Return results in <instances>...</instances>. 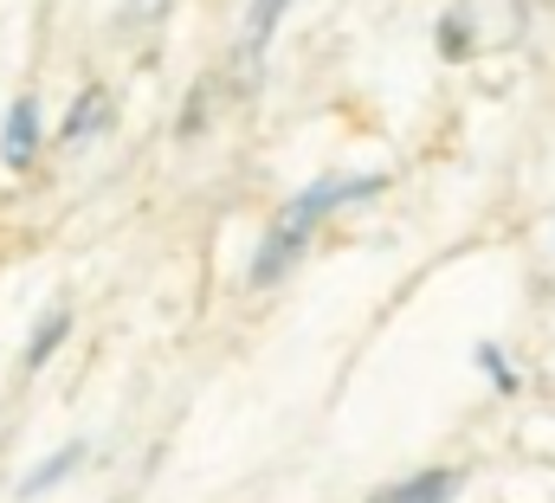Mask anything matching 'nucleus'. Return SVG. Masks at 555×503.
Masks as SVG:
<instances>
[{
  "mask_svg": "<svg viewBox=\"0 0 555 503\" xmlns=\"http://www.w3.org/2000/svg\"><path fill=\"white\" fill-rule=\"evenodd\" d=\"M478 13H472V0H452L439 20H433V52L446 59V65H465L472 52H478Z\"/></svg>",
  "mask_w": 555,
  "mask_h": 503,
  "instance_id": "5",
  "label": "nucleus"
},
{
  "mask_svg": "<svg viewBox=\"0 0 555 503\" xmlns=\"http://www.w3.org/2000/svg\"><path fill=\"white\" fill-rule=\"evenodd\" d=\"M85 459H91V446H85V439H72V446L46 452V459H39L26 478H20V498H46V491H59V485H65V478H72Z\"/></svg>",
  "mask_w": 555,
  "mask_h": 503,
  "instance_id": "7",
  "label": "nucleus"
},
{
  "mask_svg": "<svg viewBox=\"0 0 555 503\" xmlns=\"http://www.w3.org/2000/svg\"><path fill=\"white\" fill-rule=\"evenodd\" d=\"M168 13H175V0H117V33H124V39H137V33H155Z\"/></svg>",
  "mask_w": 555,
  "mask_h": 503,
  "instance_id": "10",
  "label": "nucleus"
},
{
  "mask_svg": "<svg viewBox=\"0 0 555 503\" xmlns=\"http://www.w3.org/2000/svg\"><path fill=\"white\" fill-rule=\"evenodd\" d=\"M39 149H46L39 98H33V91H20V98L7 104V117H0V168H7V175H26V168L39 162Z\"/></svg>",
  "mask_w": 555,
  "mask_h": 503,
  "instance_id": "2",
  "label": "nucleus"
},
{
  "mask_svg": "<svg viewBox=\"0 0 555 503\" xmlns=\"http://www.w3.org/2000/svg\"><path fill=\"white\" fill-rule=\"evenodd\" d=\"M284 13H291V0H253V7H246V20H240V59H246V72L266 65L278 26H284Z\"/></svg>",
  "mask_w": 555,
  "mask_h": 503,
  "instance_id": "6",
  "label": "nucleus"
},
{
  "mask_svg": "<svg viewBox=\"0 0 555 503\" xmlns=\"http://www.w3.org/2000/svg\"><path fill=\"white\" fill-rule=\"evenodd\" d=\"M65 343H72V310H46V317L33 323V336H26V356H20V369H26V375H39V369H46V362H52Z\"/></svg>",
  "mask_w": 555,
  "mask_h": 503,
  "instance_id": "8",
  "label": "nucleus"
},
{
  "mask_svg": "<svg viewBox=\"0 0 555 503\" xmlns=\"http://www.w3.org/2000/svg\"><path fill=\"white\" fill-rule=\"evenodd\" d=\"M117 117V98H111V85H78V98L65 104V117L52 129V142L59 149H85V142H98L104 129Z\"/></svg>",
  "mask_w": 555,
  "mask_h": 503,
  "instance_id": "3",
  "label": "nucleus"
},
{
  "mask_svg": "<svg viewBox=\"0 0 555 503\" xmlns=\"http://www.w3.org/2000/svg\"><path fill=\"white\" fill-rule=\"evenodd\" d=\"M472 362H478V375L491 381L504 400H511V394H524V375H517V362H511L498 343H478V349H472Z\"/></svg>",
  "mask_w": 555,
  "mask_h": 503,
  "instance_id": "9",
  "label": "nucleus"
},
{
  "mask_svg": "<svg viewBox=\"0 0 555 503\" xmlns=\"http://www.w3.org/2000/svg\"><path fill=\"white\" fill-rule=\"evenodd\" d=\"M388 194V175L382 168H362V175H323V181H310V188H297L284 207L272 214V227H266V240L253 252V291H272L278 278H291V265L310 252L317 240V227L323 220H336V214H349V207H369V201H382Z\"/></svg>",
  "mask_w": 555,
  "mask_h": 503,
  "instance_id": "1",
  "label": "nucleus"
},
{
  "mask_svg": "<svg viewBox=\"0 0 555 503\" xmlns=\"http://www.w3.org/2000/svg\"><path fill=\"white\" fill-rule=\"evenodd\" d=\"M459 491H465V472H459V465H426L414 478L375 491L369 503H459Z\"/></svg>",
  "mask_w": 555,
  "mask_h": 503,
  "instance_id": "4",
  "label": "nucleus"
},
{
  "mask_svg": "<svg viewBox=\"0 0 555 503\" xmlns=\"http://www.w3.org/2000/svg\"><path fill=\"white\" fill-rule=\"evenodd\" d=\"M207 104H214V78H201V85H194V98H188V111H181V129H175L181 142H194V136L207 129Z\"/></svg>",
  "mask_w": 555,
  "mask_h": 503,
  "instance_id": "11",
  "label": "nucleus"
}]
</instances>
